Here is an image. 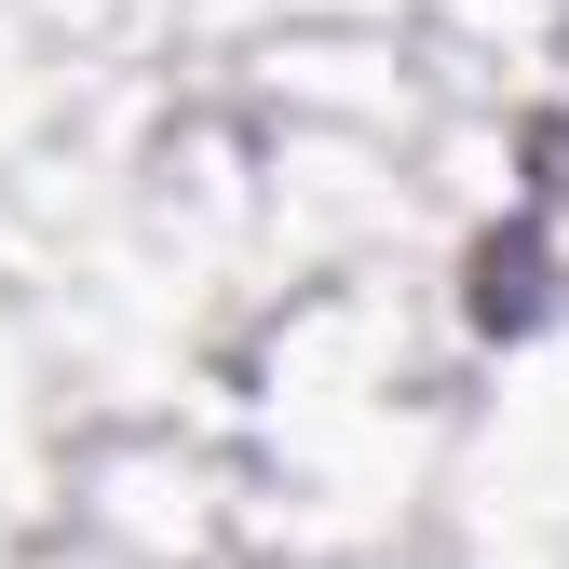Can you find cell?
<instances>
[{"instance_id": "6da1fadb", "label": "cell", "mask_w": 569, "mask_h": 569, "mask_svg": "<svg viewBox=\"0 0 569 569\" xmlns=\"http://www.w3.org/2000/svg\"><path fill=\"white\" fill-rule=\"evenodd\" d=\"M529 312H569V177L529 203L516 244H488V326H529Z\"/></svg>"}]
</instances>
